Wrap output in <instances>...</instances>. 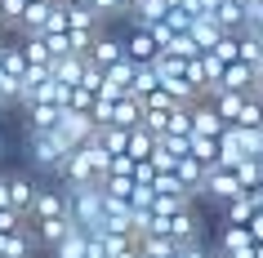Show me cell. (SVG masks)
Wrapping results in <instances>:
<instances>
[{
	"label": "cell",
	"mask_w": 263,
	"mask_h": 258,
	"mask_svg": "<svg viewBox=\"0 0 263 258\" xmlns=\"http://www.w3.org/2000/svg\"><path fill=\"white\" fill-rule=\"evenodd\" d=\"M152 147H156V134H147L143 125H134L129 129V143H125V161H152Z\"/></svg>",
	"instance_id": "cell-11"
},
{
	"label": "cell",
	"mask_w": 263,
	"mask_h": 258,
	"mask_svg": "<svg viewBox=\"0 0 263 258\" xmlns=\"http://www.w3.org/2000/svg\"><path fill=\"white\" fill-rule=\"evenodd\" d=\"M0 209H9V178L0 174Z\"/></svg>",
	"instance_id": "cell-12"
},
{
	"label": "cell",
	"mask_w": 263,
	"mask_h": 258,
	"mask_svg": "<svg viewBox=\"0 0 263 258\" xmlns=\"http://www.w3.org/2000/svg\"><path fill=\"white\" fill-rule=\"evenodd\" d=\"M31 249H36V231L27 223L14 231H0V258H31Z\"/></svg>",
	"instance_id": "cell-8"
},
{
	"label": "cell",
	"mask_w": 263,
	"mask_h": 258,
	"mask_svg": "<svg viewBox=\"0 0 263 258\" xmlns=\"http://www.w3.org/2000/svg\"><path fill=\"white\" fill-rule=\"evenodd\" d=\"M85 58L94 63V67H116V63H125V36H111V31H98L94 45L85 49Z\"/></svg>",
	"instance_id": "cell-6"
},
{
	"label": "cell",
	"mask_w": 263,
	"mask_h": 258,
	"mask_svg": "<svg viewBox=\"0 0 263 258\" xmlns=\"http://www.w3.org/2000/svg\"><path fill=\"white\" fill-rule=\"evenodd\" d=\"M67 151H71V143L58 129H31V161L41 165V169H63V161H67Z\"/></svg>",
	"instance_id": "cell-2"
},
{
	"label": "cell",
	"mask_w": 263,
	"mask_h": 258,
	"mask_svg": "<svg viewBox=\"0 0 263 258\" xmlns=\"http://www.w3.org/2000/svg\"><path fill=\"white\" fill-rule=\"evenodd\" d=\"M107 169H111L107 151L89 138V143H81V147L67 151V161H63V169H58V174L67 178V187H85V183H103V178H107Z\"/></svg>",
	"instance_id": "cell-1"
},
{
	"label": "cell",
	"mask_w": 263,
	"mask_h": 258,
	"mask_svg": "<svg viewBox=\"0 0 263 258\" xmlns=\"http://www.w3.org/2000/svg\"><path fill=\"white\" fill-rule=\"evenodd\" d=\"M125 58H129V63H139V67H147V63H156V58H161V41H156L147 27H139V23H134V27L125 31Z\"/></svg>",
	"instance_id": "cell-5"
},
{
	"label": "cell",
	"mask_w": 263,
	"mask_h": 258,
	"mask_svg": "<svg viewBox=\"0 0 263 258\" xmlns=\"http://www.w3.org/2000/svg\"><path fill=\"white\" fill-rule=\"evenodd\" d=\"M63 111H67L63 103H45V98H41V103H27V125H31V129H58Z\"/></svg>",
	"instance_id": "cell-10"
},
{
	"label": "cell",
	"mask_w": 263,
	"mask_h": 258,
	"mask_svg": "<svg viewBox=\"0 0 263 258\" xmlns=\"http://www.w3.org/2000/svg\"><path fill=\"white\" fill-rule=\"evenodd\" d=\"M5 178H9V209L27 218L31 201H36V178H27V174H5Z\"/></svg>",
	"instance_id": "cell-9"
},
{
	"label": "cell",
	"mask_w": 263,
	"mask_h": 258,
	"mask_svg": "<svg viewBox=\"0 0 263 258\" xmlns=\"http://www.w3.org/2000/svg\"><path fill=\"white\" fill-rule=\"evenodd\" d=\"M201 191L214 196L219 205H228L232 196H241V169H236V165H214V169L205 174V187Z\"/></svg>",
	"instance_id": "cell-4"
},
{
	"label": "cell",
	"mask_w": 263,
	"mask_h": 258,
	"mask_svg": "<svg viewBox=\"0 0 263 258\" xmlns=\"http://www.w3.org/2000/svg\"><path fill=\"white\" fill-rule=\"evenodd\" d=\"M58 218H71V209H67V191L36 187V201H31L27 223H31V227H41V223H58Z\"/></svg>",
	"instance_id": "cell-3"
},
{
	"label": "cell",
	"mask_w": 263,
	"mask_h": 258,
	"mask_svg": "<svg viewBox=\"0 0 263 258\" xmlns=\"http://www.w3.org/2000/svg\"><path fill=\"white\" fill-rule=\"evenodd\" d=\"M254 236H250V227H232V223H223L219 231V258H254Z\"/></svg>",
	"instance_id": "cell-7"
}]
</instances>
